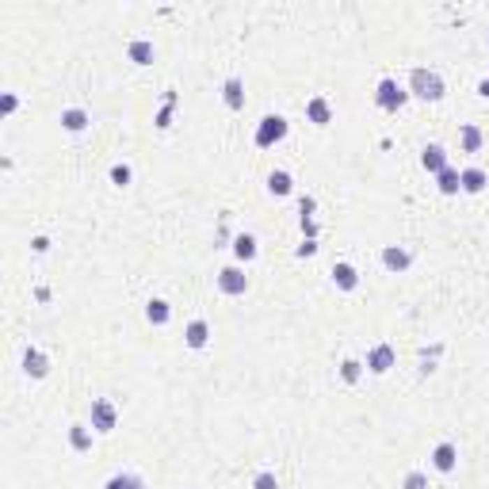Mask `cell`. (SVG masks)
Listing matches in <instances>:
<instances>
[{
    "label": "cell",
    "mask_w": 489,
    "mask_h": 489,
    "mask_svg": "<svg viewBox=\"0 0 489 489\" xmlns=\"http://www.w3.org/2000/svg\"><path fill=\"white\" fill-rule=\"evenodd\" d=\"M111 184L126 187L130 184V165H115V168H111Z\"/></svg>",
    "instance_id": "obj_27"
},
{
    "label": "cell",
    "mask_w": 489,
    "mask_h": 489,
    "mask_svg": "<svg viewBox=\"0 0 489 489\" xmlns=\"http://www.w3.org/2000/svg\"><path fill=\"white\" fill-rule=\"evenodd\" d=\"M153 54H157V50H153V43H149V38H130L126 58L134 61V65H149V61H153Z\"/></svg>",
    "instance_id": "obj_16"
},
{
    "label": "cell",
    "mask_w": 489,
    "mask_h": 489,
    "mask_svg": "<svg viewBox=\"0 0 489 489\" xmlns=\"http://www.w3.org/2000/svg\"><path fill=\"white\" fill-rule=\"evenodd\" d=\"M478 92H482V96H486V100H489V77L482 80V85H478Z\"/></svg>",
    "instance_id": "obj_31"
},
{
    "label": "cell",
    "mask_w": 489,
    "mask_h": 489,
    "mask_svg": "<svg viewBox=\"0 0 489 489\" xmlns=\"http://www.w3.org/2000/svg\"><path fill=\"white\" fill-rule=\"evenodd\" d=\"M252 489H279V478H275L272 470H260L256 482H252Z\"/></svg>",
    "instance_id": "obj_25"
},
{
    "label": "cell",
    "mask_w": 489,
    "mask_h": 489,
    "mask_svg": "<svg viewBox=\"0 0 489 489\" xmlns=\"http://www.w3.org/2000/svg\"><path fill=\"white\" fill-rule=\"evenodd\" d=\"M436 180H439V191H444V195H455V191H462V187H459V168H451V165H447L444 173L436 176Z\"/></svg>",
    "instance_id": "obj_23"
},
{
    "label": "cell",
    "mask_w": 489,
    "mask_h": 489,
    "mask_svg": "<svg viewBox=\"0 0 489 489\" xmlns=\"http://www.w3.org/2000/svg\"><path fill=\"white\" fill-rule=\"evenodd\" d=\"M23 371H27L31 379H46V374H50V360H46L43 348L31 344L27 352H23Z\"/></svg>",
    "instance_id": "obj_7"
},
{
    "label": "cell",
    "mask_w": 489,
    "mask_h": 489,
    "mask_svg": "<svg viewBox=\"0 0 489 489\" xmlns=\"http://www.w3.org/2000/svg\"><path fill=\"white\" fill-rule=\"evenodd\" d=\"M130 489H145V482H142V478H134V486H130Z\"/></svg>",
    "instance_id": "obj_32"
},
{
    "label": "cell",
    "mask_w": 489,
    "mask_h": 489,
    "mask_svg": "<svg viewBox=\"0 0 489 489\" xmlns=\"http://www.w3.org/2000/svg\"><path fill=\"white\" fill-rule=\"evenodd\" d=\"M15 108H20V100H15V96H12V92H8V96H4V100H0V111H4V115H12V111H15Z\"/></svg>",
    "instance_id": "obj_29"
},
{
    "label": "cell",
    "mask_w": 489,
    "mask_h": 489,
    "mask_svg": "<svg viewBox=\"0 0 489 489\" xmlns=\"http://www.w3.org/2000/svg\"><path fill=\"white\" fill-rule=\"evenodd\" d=\"M61 126L69 130V134H80V130L88 126V111L85 108H65L61 111Z\"/></svg>",
    "instance_id": "obj_18"
},
{
    "label": "cell",
    "mask_w": 489,
    "mask_h": 489,
    "mask_svg": "<svg viewBox=\"0 0 489 489\" xmlns=\"http://www.w3.org/2000/svg\"><path fill=\"white\" fill-rule=\"evenodd\" d=\"M382 264H386L390 272H405V268L413 264V256H409V249H402V245H386V249H382Z\"/></svg>",
    "instance_id": "obj_12"
},
{
    "label": "cell",
    "mask_w": 489,
    "mask_h": 489,
    "mask_svg": "<svg viewBox=\"0 0 489 489\" xmlns=\"http://www.w3.org/2000/svg\"><path fill=\"white\" fill-rule=\"evenodd\" d=\"M115 421H119V413H115V405H111L108 397L92 402V428L96 432H115Z\"/></svg>",
    "instance_id": "obj_6"
},
{
    "label": "cell",
    "mask_w": 489,
    "mask_h": 489,
    "mask_svg": "<svg viewBox=\"0 0 489 489\" xmlns=\"http://www.w3.org/2000/svg\"><path fill=\"white\" fill-rule=\"evenodd\" d=\"M184 340H187V348H207V340H210V325L203 321V317H195V321L184 329Z\"/></svg>",
    "instance_id": "obj_15"
},
{
    "label": "cell",
    "mask_w": 489,
    "mask_h": 489,
    "mask_svg": "<svg viewBox=\"0 0 489 489\" xmlns=\"http://www.w3.org/2000/svg\"><path fill=\"white\" fill-rule=\"evenodd\" d=\"M218 291L230 295V298H238V295L249 291V275H245L241 268H222V272H218Z\"/></svg>",
    "instance_id": "obj_4"
},
{
    "label": "cell",
    "mask_w": 489,
    "mask_h": 489,
    "mask_svg": "<svg viewBox=\"0 0 489 489\" xmlns=\"http://www.w3.org/2000/svg\"><path fill=\"white\" fill-rule=\"evenodd\" d=\"M291 187H295V180H291V173H283V168H275V173L268 176V191L272 195H291Z\"/></svg>",
    "instance_id": "obj_20"
},
{
    "label": "cell",
    "mask_w": 489,
    "mask_h": 489,
    "mask_svg": "<svg viewBox=\"0 0 489 489\" xmlns=\"http://www.w3.org/2000/svg\"><path fill=\"white\" fill-rule=\"evenodd\" d=\"M168 317H173V306L165 298H149L145 302V321L149 325H168Z\"/></svg>",
    "instance_id": "obj_17"
},
{
    "label": "cell",
    "mask_w": 489,
    "mask_h": 489,
    "mask_svg": "<svg viewBox=\"0 0 489 489\" xmlns=\"http://www.w3.org/2000/svg\"><path fill=\"white\" fill-rule=\"evenodd\" d=\"M130 486H134V478H130V474H115V478H108V486H103V489H130Z\"/></svg>",
    "instance_id": "obj_28"
},
{
    "label": "cell",
    "mask_w": 489,
    "mask_h": 489,
    "mask_svg": "<svg viewBox=\"0 0 489 489\" xmlns=\"http://www.w3.org/2000/svg\"><path fill=\"white\" fill-rule=\"evenodd\" d=\"M486 184H489V176H486V168H478V165H470V168H462V173H459V187L467 195L486 191Z\"/></svg>",
    "instance_id": "obj_9"
},
{
    "label": "cell",
    "mask_w": 489,
    "mask_h": 489,
    "mask_svg": "<svg viewBox=\"0 0 489 489\" xmlns=\"http://www.w3.org/2000/svg\"><path fill=\"white\" fill-rule=\"evenodd\" d=\"M222 100H226V108H230V111H241L245 108V80L241 77H230L222 85Z\"/></svg>",
    "instance_id": "obj_13"
},
{
    "label": "cell",
    "mask_w": 489,
    "mask_h": 489,
    "mask_svg": "<svg viewBox=\"0 0 489 489\" xmlns=\"http://www.w3.org/2000/svg\"><path fill=\"white\" fill-rule=\"evenodd\" d=\"M394 363H397V352L390 344H374L371 352H367V371L371 374H386Z\"/></svg>",
    "instance_id": "obj_5"
},
{
    "label": "cell",
    "mask_w": 489,
    "mask_h": 489,
    "mask_svg": "<svg viewBox=\"0 0 489 489\" xmlns=\"http://www.w3.org/2000/svg\"><path fill=\"white\" fill-rule=\"evenodd\" d=\"M283 138H287V119H283V115H264V119H260V126H256V145H260V149L283 142Z\"/></svg>",
    "instance_id": "obj_3"
},
{
    "label": "cell",
    "mask_w": 489,
    "mask_h": 489,
    "mask_svg": "<svg viewBox=\"0 0 489 489\" xmlns=\"http://www.w3.org/2000/svg\"><path fill=\"white\" fill-rule=\"evenodd\" d=\"M333 283H337L340 291H356L360 287V272H356L352 264H348V260H340V264H333Z\"/></svg>",
    "instance_id": "obj_10"
},
{
    "label": "cell",
    "mask_w": 489,
    "mask_h": 489,
    "mask_svg": "<svg viewBox=\"0 0 489 489\" xmlns=\"http://www.w3.org/2000/svg\"><path fill=\"white\" fill-rule=\"evenodd\" d=\"M69 447L73 451H92V432H88L85 425H73L69 428Z\"/></svg>",
    "instance_id": "obj_21"
},
{
    "label": "cell",
    "mask_w": 489,
    "mask_h": 489,
    "mask_svg": "<svg viewBox=\"0 0 489 489\" xmlns=\"http://www.w3.org/2000/svg\"><path fill=\"white\" fill-rule=\"evenodd\" d=\"M306 119L314 122V126H329V119H333L329 100H325V96H314V100L306 103Z\"/></svg>",
    "instance_id": "obj_14"
},
{
    "label": "cell",
    "mask_w": 489,
    "mask_h": 489,
    "mask_svg": "<svg viewBox=\"0 0 489 489\" xmlns=\"http://www.w3.org/2000/svg\"><path fill=\"white\" fill-rule=\"evenodd\" d=\"M409 92L417 96V100H444V77H439L436 69H413L409 73Z\"/></svg>",
    "instance_id": "obj_1"
},
{
    "label": "cell",
    "mask_w": 489,
    "mask_h": 489,
    "mask_svg": "<svg viewBox=\"0 0 489 489\" xmlns=\"http://www.w3.org/2000/svg\"><path fill=\"white\" fill-rule=\"evenodd\" d=\"M486 38H489V31H486Z\"/></svg>",
    "instance_id": "obj_33"
},
{
    "label": "cell",
    "mask_w": 489,
    "mask_h": 489,
    "mask_svg": "<svg viewBox=\"0 0 489 489\" xmlns=\"http://www.w3.org/2000/svg\"><path fill=\"white\" fill-rule=\"evenodd\" d=\"M459 142H462V149H467V153H478V149H482V130H478V126H462L459 130Z\"/></svg>",
    "instance_id": "obj_22"
},
{
    "label": "cell",
    "mask_w": 489,
    "mask_h": 489,
    "mask_svg": "<svg viewBox=\"0 0 489 489\" xmlns=\"http://www.w3.org/2000/svg\"><path fill=\"white\" fill-rule=\"evenodd\" d=\"M233 252H238V260H245V264H249V260H256V238H252V233H238V241H233Z\"/></svg>",
    "instance_id": "obj_19"
},
{
    "label": "cell",
    "mask_w": 489,
    "mask_h": 489,
    "mask_svg": "<svg viewBox=\"0 0 489 489\" xmlns=\"http://www.w3.org/2000/svg\"><path fill=\"white\" fill-rule=\"evenodd\" d=\"M374 100H379L382 111H397V108H405L409 92H405V88L397 85L394 77H382V80H379V92H374Z\"/></svg>",
    "instance_id": "obj_2"
},
{
    "label": "cell",
    "mask_w": 489,
    "mask_h": 489,
    "mask_svg": "<svg viewBox=\"0 0 489 489\" xmlns=\"http://www.w3.org/2000/svg\"><path fill=\"white\" fill-rule=\"evenodd\" d=\"M360 374H363L360 360H344V363H340V379H344V382H360Z\"/></svg>",
    "instance_id": "obj_24"
},
{
    "label": "cell",
    "mask_w": 489,
    "mask_h": 489,
    "mask_svg": "<svg viewBox=\"0 0 489 489\" xmlns=\"http://www.w3.org/2000/svg\"><path fill=\"white\" fill-rule=\"evenodd\" d=\"M432 467H436L439 474H451V470L459 467V451H455V444H436V451H432Z\"/></svg>",
    "instance_id": "obj_8"
},
{
    "label": "cell",
    "mask_w": 489,
    "mask_h": 489,
    "mask_svg": "<svg viewBox=\"0 0 489 489\" xmlns=\"http://www.w3.org/2000/svg\"><path fill=\"white\" fill-rule=\"evenodd\" d=\"M314 252H317L314 241H302V245H298V256H314Z\"/></svg>",
    "instance_id": "obj_30"
},
{
    "label": "cell",
    "mask_w": 489,
    "mask_h": 489,
    "mask_svg": "<svg viewBox=\"0 0 489 489\" xmlns=\"http://www.w3.org/2000/svg\"><path fill=\"white\" fill-rule=\"evenodd\" d=\"M402 489H428V478L421 474V470H413V474H405V482H402Z\"/></svg>",
    "instance_id": "obj_26"
},
{
    "label": "cell",
    "mask_w": 489,
    "mask_h": 489,
    "mask_svg": "<svg viewBox=\"0 0 489 489\" xmlns=\"http://www.w3.org/2000/svg\"><path fill=\"white\" fill-rule=\"evenodd\" d=\"M421 165H425V173H444L447 168V149L444 145H425V149H421Z\"/></svg>",
    "instance_id": "obj_11"
}]
</instances>
